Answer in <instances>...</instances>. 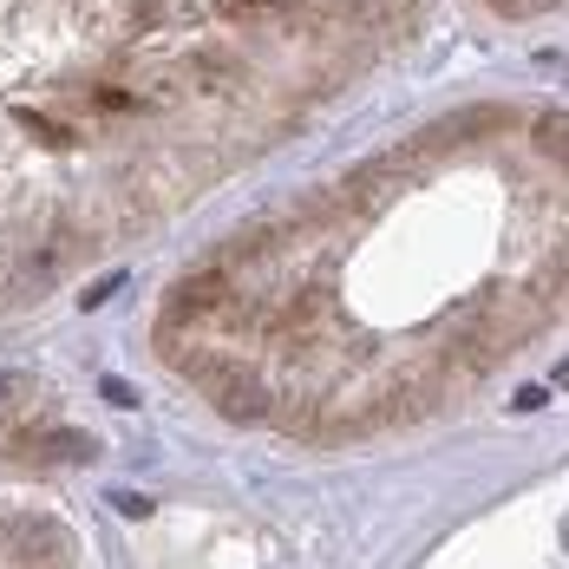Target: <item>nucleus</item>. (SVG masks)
I'll return each mask as SVG.
<instances>
[{
	"instance_id": "nucleus-5",
	"label": "nucleus",
	"mask_w": 569,
	"mask_h": 569,
	"mask_svg": "<svg viewBox=\"0 0 569 569\" xmlns=\"http://www.w3.org/2000/svg\"><path fill=\"white\" fill-rule=\"evenodd\" d=\"M112 511L118 517H144L151 511V498H138V491H112Z\"/></svg>"
},
{
	"instance_id": "nucleus-7",
	"label": "nucleus",
	"mask_w": 569,
	"mask_h": 569,
	"mask_svg": "<svg viewBox=\"0 0 569 569\" xmlns=\"http://www.w3.org/2000/svg\"><path fill=\"white\" fill-rule=\"evenodd\" d=\"M99 393L112 399V406H138V393H131V387H124V380H99Z\"/></svg>"
},
{
	"instance_id": "nucleus-3",
	"label": "nucleus",
	"mask_w": 569,
	"mask_h": 569,
	"mask_svg": "<svg viewBox=\"0 0 569 569\" xmlns=\"http://www.w3.org/2000/svg\"><path fill=\"white\" fill-rule=\"evenodd\" d=\"M530 144H537L550 164H569V112H543L530 124Z\"/></svg>"
},
{
	"instance_id": "nucleus-4",
	"label": "nucleus",
	"mask_w": 569,
	"mask_h": 569,
	"mask_svg": "<svg viewBox=\"0 0 569 569\" xmlns=\"http://www.w3.org/2000/svg\"><path fill=\"white\" fill-rule=\"evenodd\" d=\"M27 452H33V458H47V465H59V458H92L99 446H92L86 432H40V439H33Z\"/></svg>"
},
{
	"instance_id": "nucleus-9",
	"label": "nucleus",
	"mask_w": 569,
	"mask_h": 569,
	"mask_svg": "<svg viewBox=\"0 0 569 569\" xmlns=\"http://www.w3.org/2000/svg\"><path fill=\"white\" fill-rule=\"evenodd\" d=\"M557 387H569V360H563V367H557Z\"/></svg>"
},
{
	"instance_id": "nucleus-1",
	"label": "nucleus",
	"mask_w": 569,
	"mask_h": 569,
	"mask_svg": "<svg viewBox=\"0 0 569 569\" xmlns=\"http://www.w3.org/2000/svg\"><path fill=\"white\" fill-rule=\"evenodd\" d=\"M203 393L229 426H262L269 419V387L242 367H203Z\"/></svg>"
},
{
	"instance_id": "nucleus-2",
	"label": "nucleus",
	"mask_w": 569,
	"mask_h": 569,
	"mask_svg": "<svg viewBox=\"0 0 569 569\" xmlns=\"http://www.w3.org/2000/svg\"><path fill=\"white\" fill-rule=\"evenodd\" d=\"M223 301H229L223 276H190V282L164 301V328H183V321H197V315H210V308H223Z\"/></svg>"
},
{
	"instance_id": "nucleus-6",
	"label": "nucleus",
	"mask_w": 569,
	"mask_h": 569,
	"mask_svg": "<svg viewBox=\"0 0 569 569\" xmlns=\"http://www.w3.org/2000/svg\"><path fill=\"white\" fill-rule=\"evenodd\" d=\"M118 288H124V276H106V282H92V288H86V308H99V301H112Z\"/></svg>"
},
{
	"instance_id": "nucleus-8",
	"label": "nucleus",
	"mask_w": 569,
	"mask_h": 569,
	"mask_svg": "<svg viewBox=\"0 0 569 569\" xmlns=\"http://www.w3.org/2000/svg\"><path fill=\"white\" fill-rule=\"evenodd\" d=\"M7 399H13V380H7V373H0V406H7Z\"/></svg>"
}]
</instances>
